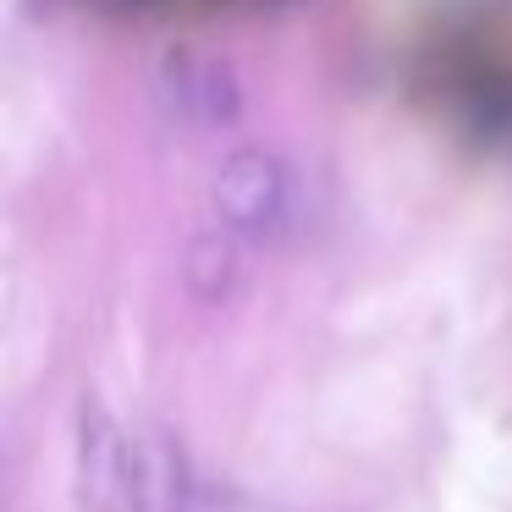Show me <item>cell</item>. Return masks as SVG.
Segmentation results:
<instances>
[{"label": "cell", "mask_w": 512, "mask_h": 512, "mask_svg": "<svg viewBox=\"0 0 512 512\" xmlns=\"http://www.w3.org/2000/svg\"><path fill=\"white\" fill-rule=\"evenodd\" d=\"M160 94L193 127H226L237 116V83L226 72V61H215V56L177 50L166 61V72H160Z\"/></svg>", "instance_id": "obj_2"}, {"label": "cell", "mask_w": 512, "mask_h": 512, "mask_svg": "<svg viewBox=\"0 0 512 512\" xmlns=\"http://www.w3.org/2000/svg\"><path fill=\"white\" fill-rule=\"evenodd\" d=\"M215 215L237 237H287L303 215V182L270 149H232L215 171Z\"/></svg>", "instance_id": "obj_1"}, {"label": "cell", "mask_w": 512, "mask_h": 512, "mask_svg": "<svg viewBox=\"0 0 512 512\" xmlns=\"http://www.w3.org/2000/svg\"><path fill=\"white\" fill-rule=\"evenodd\" d=\"M188 512H276V507H265V501L243 496V490H232V485L199 479V490H193V507H188Z\"/></svg>", "instance_id": "obj_3"}]
</instances>
